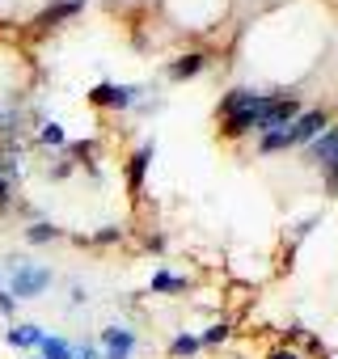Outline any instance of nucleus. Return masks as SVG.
<instances>
[{
	"mask_svg": "<svg viewBox=\"0 0 338 359\" xmlns=\"http://www.w3.org/2000/svg\"><path fill=\"white\" fill-rule=\"evenodd\" d=\"M34 144L64 152V148H68V131H64V123H55V118H43V123H39V131H34Z\"/></svg>",
	"mask_w": 338,
	"mask_h": 359,
	"instance_id": "4468645a",
	"label": "nucleus"
},
{
	"mask_svg": "<svg viewBox=\"0 0 338 359\" xmlns=\"http://www.w3.org/2000/svg\"><path fill=\"white\" fill-rule=\"evenodd\" d=\"M300 156H304V165H313V169H321V173L338 169V123H330L313 144H304Z\"/></svg>",
	"mask_w": 338,
	"mask_h": 359,
	"instance_id": "423d86ee",
	"label": "nucleus"
},
{
	"mask_svg": "<svg viewBox=\"0 0 338 359\" xmlns=\"http://www.w3.org/2000/svg\"><path fill=\"white\" fill-rule=\"evenodd\" d=\"M144 245H148V250H156V254H161V250H165V245H169V241H165V233H148V237H144Z\"/></svg>",
	"mask_w": 338,
	"mask_h": 359,
	"instance_id": "b1692460",
	"label": "nucleus"
},
{
	"mask_svg": "<svg viewBox=\"0 0 338 359\" xmlns=\"http://www.w3.org/2000/svg\"><path fill=\"white\" fill-rule=\"evenodd\" d=\"M165 351L174 355V359H199V351H203V342H199V334H191V330H178L174 338L165 342Z\"/></svg>",
	"mask_w": 338,
	"mask_h": 359,
	"instance_id": "ddd939ff",
	"label": "nucleus"
},
{
	"mask_svg": "<svg viewBox=\"0 0 338 359\" xmlns=\"http://www.w3.org/2000/svg\"><path fill=\"white\" fill-rule=\"evenodd\" d=\"M72 359H102V346L97 342H72Z\"/></svg>",
	"mask_w": 338,
	"mask_h": 359,
	"instance_id": "aec40b11",
	"label": "nucleus"
},
{
	"mask_svg": "<svg viewBox=\"0 0 338 359\" xmlns=\"http://www.w3.org/2000/svg\"><path fill=\"white\" fill-rule=\"evenodd\" d=\"M229 334H233V321H212V325L199 330V342H203V351H208V346H224Z\"/></svg>",
	"mask_w": 338,
	"mask_h": 359,
	"instance_id": "f3484780",
	"label": "nucleus"
},
{
	"mask_svg": "<svg viewBox=\"0 0 338 359\" xmlns=\"http://www.w3.org/2000/svg\"><path fill=\"white\" fill-rule=\"evenodd\" d=\"M152 156H156V144H152V140H144V144L127 156V191H131V195H144V177H148Z\"/></svg>",
	"mask_w": 338,
	"mask_h": 359,
	"instance_id": "1a4fd4ad",
	"label": "nucleus"
},
{
	"mask_svg": "<svg viewBox=\"0 0 338 359\" xmlns=\"http://www.w3.org/2000/svg\"><path fill=\"white\" fill-rule=\"evenodd\" d=\"M18 309H22V304H18L5 287H0V321H13V317H18Z\"/></svg>",
	"mask_w": 338,
	"mask_h": 359,
	"instance_id": "412c9836",
	"label": "nucleus"
},
{
	"mask_svg": "<svg viewBox=\"0 0 338 359\" xmlns=\"http://www.w3.org/2000/svg\"><path fill=\"white\" fill-rule=\"evenodd\" d=\"M271 97V89H254V85H233L220 93V135L224 140H245L258 135V110Z\"/></svg>",
	"mask_w": 338,
	"mask_h": 359,
	"instance_id": "f257e3e1",
	"label": "nucleus"
},
{
	"mask_svg": "<svg viewBox=\"0 0 338 359\" xmlns=\"http://www.w3.org/2000/svg\"><path fill=\"white\" fill-rule=\"evenodd\" d=\"M127 237V229L123 224H102V229H93V233H81V237H72L76 245H119Z\"/></svg>",
	"mask_w": 338,
	"mask_h": 359,
	"instance_id": "2eb2a0df",
	"label": "nucleus"
},
{
	"mask_svg": "<svg viewBox=\"0 0 338 359\" xmlns=\"http://www.w3.org/2000/svg\"><path fill=\"white\" fill-rule=\"evenodd\" d=\"M22 237H26V245H55V241H64L68 233H64L55 220H30V224L22 229Z\"/></svg>",
	"mask_w": 338,
	"mask_h": 359,
	"instance_id": "f8f14e48",
	"label": "nucleus"
},
{
	"mask_svg": "<svg viewBox=\"0 0 338 359\" xmlns=\"http://www.w3.org/2000/svg\"><path fill=\"white\" fill-rule=\"evenodd\" d=\"M187 287H191V275H178V271H169V266H156L152 279H148L152 296H182Z\"/></svg>",
	"mask_w": 338,
	"mask_h": 359,
	"instance_id": "9b49d317",
	"label": "nucleus"
},
{
	"mask_svg": "<svg viewBox=\"0 0 338 359\" xmlns=\"http://www.w3.org/2000/svg\"><path fill=\"white\" fill-rule=\"evenodd\" d=\"M262 359H304V355H300L296 346H283V342H279V346H271V351H266Z\"/></svg>",
	"mask_w": 338,
	"mask_h": 359,
	"instance_id": "4be33fe9",
	"label": "nucleus"
},
{
	"mask_svg": "<svg viewBox=\"0 0 338 359\" xmlns=\"http://www.w3.org/2000/svg\"><path fill=\"white\" fill-rule=\"evenodd\" d=\"M89 106L97 110H114V114H131L144 97H148V85H135V81H97L89 85Z\"/></svg>",
	"mask_w": 338,
	"mask_h": 359,
	"instance_id": "7ed1b4c3",
	"label": "nucleus"
},
{
	"mask_svg": "<svg viewBox=\"0 0 338 359\" xmlns=\"http://www.w3.org/2000/svg\"><path fill=\"white\" fill-rule=\"evenodd\" d=\"M9 208H18V182L0 173V212H9Z\"/></svg>",
	"mask_w": 338,
	"mask_h": 359,
	"instance_id": "a211bd4d",
	"label": "nucleus"
},
{
	"mask_svg": "<svg viewBox=\"0 0 338 359\" xmlns=\"http://www.w3.org/2000/svg\"><path fill=\"white\" fill-rule=\"evenodd\" d=\"M68 300H72V309H81V304L89 300V292H85V283H72V296H68Z\"/></svg>",
	"mask_w": 338,
	"mask_h": 359,
	"instance_id": "393cba45",
	"label": "nucleus"
},
{
	"mask_svg": "<svg viewBox=\"0 0 338 359\" xmlns=\"http://www.w3.org/2000/svg\"><path fill=\"white\" fill-rule=\"evenodd\" d=\"M22 359H39V355H22Z\"/></svg>",
	"mask_w": 338,
	"mask_h": 359,
	"instance_id": "bb28decb",
	"label": "nucleus"
},
{
	"mask_svg": "<svg viewBox=\"0 0 338 359\" xmlns=\"http://www.w3.org/2000/svg\"><path fill=\"white\" fill-rule=\"evenodd\" d=\"M334 118H330V110L325 106H304L292 123H288V135H292V152H300L304 144H313L325 127H330Z\"/></svg>",
	"mask_w": 338,
	"mask_h": 359,
	"instance_id": "39448f33",
	"label": "nucleus"
},
{
	"mask_svg": "<svg viewBox=\"0 0 338 359\" xmlns=\"http://www.w3.org/2000/svg\"><path fill=\"white\" fill-rule=\"evenodd\" d=\"M85 5H89V0H47V5L39 9V18H34V26L39 30H55V26L72 22V18H81Z\"/></svg>",
	"mask_w": 338,
	"mask_h": 359,
	"instance_id": "0eeeda50",
	"label": "nucleus"
},
{
	"mask_svg": "<svg viewBox=\"0 0 338 359\" xmlns=\"http://www.w3.org/2000/svg\"><path fill=\"white\" fill-rule=\"evenodd\" d=\"M51 283H55V271H51L47 262H39V258H9V262H5V292H9L18 304L47 296Z\"/></svg>",
	"mask_w": 338,
	"mask_h": 359,
	"instance_id": "f03ea898",
	"label": "nucleus"
},
{
	"mask_svg": "<svg viewBox=\"0 0 338 359\" xmlns=\"http://www.w3.org/2000/svg\"><path fill=\"white\" fill-rule=\"evenodd\" d=\"M334 114H338V106H334ZM334 123H338V118H334Z\"/></svg>",
	"mask_w": 338,
	"mask_h": 359,
	"instance_id": "cd10ccee",
	"label": "nucleus"
},
{
	"mask_svg": "<svg viewBox=\"0 0 338 359\" xmlns=\"http://www.w3.org/2000/svg\"><path fill=\"white\" fill-rule=\"evenodd\" d=\"M0 287H5V262H0Z\"/></svg>",
	"mask_w": 338,
	"mask_h": 359,
	"instance_id": "a878e982",
	"label": "nucleus"
},
{
	"mask_svg": "<svg viewBox=\"0 0 338 359\" xmlns=\"http://www.w3.org/2000/svg\"><path fill=\"white\" fill-rule=\"evenodd\" d=\"M34 355H39V359H72V338H64V334H47V338L39 342Z\"/></svg>",
	"mask_w": 338,
	"mask_h": 359,
	"instance_id": "dca6fc26",
	"label": "nucleus"
},
{
	"mask_svg": "<svg viewBox=\"0 0 338 359\" xmlns=\"http://www.w3.org/2000/svg\"><path fill=\"white\" fill-rule=\"evenodd\" d=\"M317 224H321V212H313V216L296 220V224H292V250H296V241H304V237H309V233H313Z\"/></svg>",
	"mask_w": 338,
	"mask_h": 359,
	"instance_id": "6ab92c4d",
	"label": "nucleus"
},
{
	"mask_svg": "<svg viewBox=\"0 0 338 359\" xmlns=\"http://www.w3.org/2000/svg\"><path fill=\"white\" fill-rule=\"evenodd\" d=\"M212 68V60H208V51H199V47H191V51H178L174 60H165L161 64V76L169 81V85H187V81H195V76H203Z\"/></svg>",
	"mask_w": 338,
	"mask_h": 359,
	"instance_id": "20e7f679",
	"label": "nucleus"
},
{
	"mask_svg": "<svg viewBox=\"0 0 338 359\" xmlns=\"http://www.w3.org/2000/svg\"><path fill=\"white\" fill-rule=\"evenodd\" d=\"M321 191H325V199H338V169L321 173Z\"/></svg>",
	"mask_w": 338,
	"mask_h": 359,
	"instance_id": "5701e85b",
	"label": "nucleus"
},
{
	"mask_svg": "<svg viewBox=\"0 0 338 359\" xmlns=\"http://www.w3.org/2000/svg\"><path fill=\"white\" fill-rule=\"evenodd\" d=\"M97 346H102V351H114V355H127V359H131V355H135V346H140V334H135L131 325H119V321H114V325H102V334H97Z\"/></svg>",
	"mask_w": 338,
	"mask_h": 359,
	"instance_id": "6e6552de",
	"label": "nucleus"
},
{
	"mask_svg": "<svg viewBox=\"0 0 338 359\" xmlns=\"http://www.w3.org/2000/svg\"><path fill=\"white\" fill-rule=\"evenodd\" d=\"M43 338H47V330H43L39 321H13V325L5 330V342H9L13 351H22V355H34Z\"/></svg>",
	"mask_w": 338,
	"mask_h": 359,
	"instance_id": "9d476101",
	"label": "nucleus"
}]
</instances>
